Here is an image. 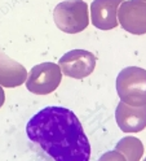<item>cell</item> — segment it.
Returning a JSON list of instances; mask_svg holds the SVG:
<instances>
[{
    "label": "cell",
    "mask_w": 146,
    "mask_h": 161,
    "mask_svg": "<svg viewBox=\"0 0 146 161\" xmlns=\"http://www.w3.org/2000/svg\"><path fill=\"white\" fill-rule=\"evenodd\" d=\"M26 134L53 161H89L91 143L76 114L66 107L48 105L26 125Z\"/></svg>",
    "instance_id": "6da1fadb"
},
{
    "label": "cell",
    "mask_w": 146,
    "mask_h": 161,
    "mask_svg": "<svg viewBox=\"0 0 146 161\" xmlns=\"http://www.w3.org/2000/svg\"><path fill=\"white\" fill-rule=\"evenodd\" d=\"M118 124L124 131H140L146 126V108L132 110L127 108H118L116 110Z\"/></svg>",
    "instance_id": "7a4b0ae2"
},
{
    "label": "cell",
    "mask_w": 146,
    "mask_h": 161,
    "mask_svg": "<svg viewBox=\"0 0 146 161\" xmlns=\"http://www.w3.org/2000/svg\"><path fill=\"white\" fill-rule=\"evenodd\" d=\"M118 148L124 151V152H128L131 161H137L138 157L141 156V152H142L141 143L137 139H133V138H127V139L122 140V142L118 144Z\"/></svg>",
    "instance_id": "3957f363"
},
{
    "label": "cell",
    "mask_w": 146,
    "mask_h": 161,
    "mask_svg": "<svg viewBox=\"0 0 146 161\" xmlns=\"http://www.w3.org/2000/svg\"><path fill=\"white\" fill-rule=\"evenodd\" d=\"M100 161H124V158L120 157L118 153H115V152H109V153L103 155Z\"/></svg>",
    "instance_id": "277c9868"
},
{
    "label": "cell",
    "mask_w": 146,
    "mask_h": 161,
    "mask_svg": "<svg viewBox=\"0 0 146 161\" xmlns=\"http://www.w3.org/2000/svg\"><path fill=\"white\" fill-rule=\"evenodd\" d=\"M3 103H4V92H3V90L0 88V107L3 105Z\"/></svg>",
    "instance_id": "5b68a950"
},
{
    "label": "cell",
    "mask_w": 146,
    "mask_h": 161,
    "mask_svg": "<svg viewBox=\"0 0 146 161\" xmlns=\"http://www.w3.org/2000/svg\"><path fill=\"white\" fill-rule=\"evenodd\" d=\"M145 161H146V160H145Z\"/></svg>",
    "instance_id": "8992f818"
}]
</instances>
